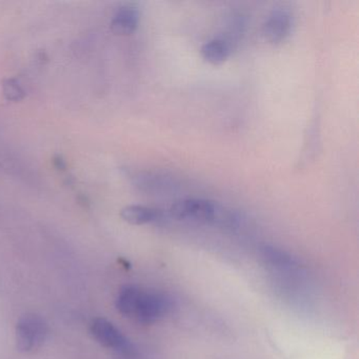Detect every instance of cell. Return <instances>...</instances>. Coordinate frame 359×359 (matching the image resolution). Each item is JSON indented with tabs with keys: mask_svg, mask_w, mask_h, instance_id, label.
Returning a JSON list of instances; mask_svg holds the SVG:
<instances>
[{
	"mask_svg": "<svg viewBox=\"0 0 359 359\" xmlns=\"http://www.w3.org/2000/svg\"><path fill=\"white\" fill-rule=\"evenodd\" d=\"M201 52L205 62L214 66H219L228 60L231 48L224 39H212L201 47Z\"/></svg>",
	"mask_w": 359,
	"mask_h": 359,
	"instance_id": "obj_8",
	"label": "cell"
},
{
	"mask_svg": "<svg viewBox=\"0 0 359 359\" xmlns=\"http://www.w3.org/2000/svg\"><path fill=\"white\" fill-rule=\"evenodd\" d=\"M54 163H57V169L65 170L66 169V163H65L64 159L62 157L57 156L55 159H54Z\"/></svg>",
	"mask_w": 359,
	"mask_h": 359,
	"instance_id": "obj_11",
	"label": "cell"
},
{
	"mask_svg": "<svg viewBox=\"0 0 359 359\" xmlns=\"http://www.w3.org/2000/svg\"><path fill=\"white\" fill-rule=\"evenodd\" d=\"M169 309L170 302L165 296L140 287L131 317L140 323L150 325L163 318Z\"/></svg>",
	"mask_w": 359,
	"mask_h": 359,
	"instance_id": "obj_3",
	"label": "cell"
},
{
	"mask_svg": "<svg viewBox=\"0 0 359 359\" xmlns=\"http://www.w3.org/2000/svg\"><path fill=\"white\" fill-rule=\"evenodd\" d=\"M4 91H5L6 96H7L8 100H22L24 97V91H22V88L11 79V81H8L7 83L4 86Z\"/></svg>",
	"mask_w": 359,
	"mask_h": 359,
	"instance_id": "obj_10",
	"label": "cell"
},
{
	"mask_svg": "<svg viewBox=\"0 0 359 359\" xmlns=\"http://www.w3.org/2000/svg\"><path fill=\"white\" fill-rule=\"evenodd\" d=\"M293 28V15L287 8L273 10L262 27V34L273 45L283 43L290 36Z\"/></svg>",
	"mask_w": 359,
	"mask_h": 359,
	"instance_id": "obj_5",
	"label": "cell"
},
{
	"mask_svg": "<svg viewBox=\"0 0 359 359\" xmlns=\"http://www.w3.org/2000/svg\"><path fill=\"white\" fill-rule=\"evenodd\" d=\"M47 323L39 315L27 314L16 325V346L20 352H32L43 346L47 338Z\"/></svg>",
	"mask_w": 359,
	"mask_h": 359,
	"instance_id": "obj_2",
	"label": "cell"
},
{
	"mask_svg": "<svg viewBox=\"0 0 359 359\" xmlns=\"http://www.w3.org/2000/svg\"><path fill=\"white\" fill-rule=\"evenodd\" d=\"M91 333L93 337L102 346L128 355L132 352V346L126 336L106 318L98 317L91 325Z\"/></svg>",
	"mask_w": 359,
	"mask_h": 359,
	"instance_id": "obj_4",
	"label": "cell"
},
{
	"mask_svg": "<svg viewBox=\"0 0 359 359\" xmlns=\"http://www.w3.org/2000/svg\"><path fill=\"white\" fill-rule=\"evenodd\" d=\"M121 216L128 224L140 226L157 222L161 218V213L144 205H128L121 210Z\"/></svg>",
	"mask_w": 359,
	"mask_h": 359,
	"instance_id": "obj_7",
	"label": "cell"
},
{
	"mask_svg": "<svg viewBox=\"0 0 359 359\" xmlns=\"http://www.w3.org/2000/svg\"><path fill=\"white\" fill-rule=\"evenodd\" d=\"M140 22V12L133 6L121 8L113 18L111 30L116 35H130L135 32Z\"/></svg>",
	"mask_w": 359,
	"mask_h": 359,
	"instance_id": "obj_6",
	"label": "cell"
},
{
	"mask_svg": "<svg viewBox=\"0 0 359 359\" xmlns=\"http://www.w3.org/2000/svg\"><path fill=\"white\" fill-rule=\"evenodd\" d=\"M171 215L176 219H193L203 222H224L228 218L226 210L215 201L207 199H186L172 205Z\"/></svg>",
	"mask_w": 359,
	"mask_h": 359,
	"instance_id": "obj_1",
	"label": "cell"
},
{
	"mask_svg": "<svg viewBox=\"0 0 359 359\" xmlns=\"http://www.w3.org/2000/svg\"><path fill=\"white\" fill-rule=\"evenodd\" d=\"M260 256L266 264L279 270H287L295 266V260L291 255L272 245H264L260 248Z\"/></svg>",
	"mask_w": 359,
	"mask_h": 359,
	"instance_id": "obj_9",
	"label": "cell"
}]
</instances>
